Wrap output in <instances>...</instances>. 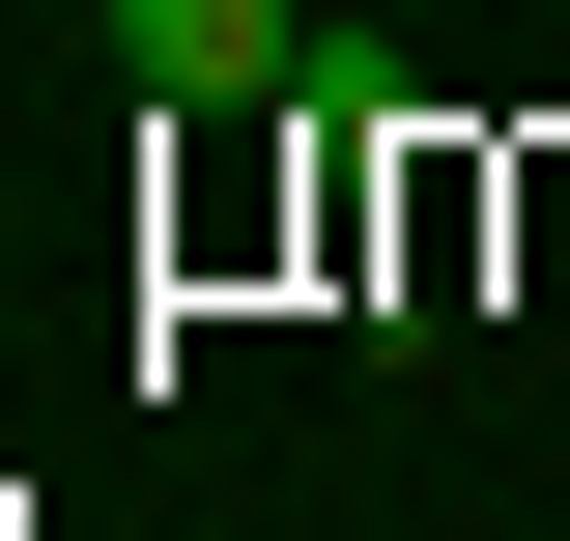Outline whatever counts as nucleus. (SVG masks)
<instances>
[{
	"instance_id": "f257e3e1",
	"label": "nucleus",
	"mask_w": 570,
	"mask_h": 541,
	"mask_svg": "<svg viewBox=\"0 0 570 541\" xmlns=\"http://www.w3.org/2000/svg\"><path fill=\"white\" fill-rule=\"evenodd\" d=\"M115 58L171 115H257V86H314V0H115Z\"/></svg>"
}]
</instances>
